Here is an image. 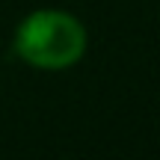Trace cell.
<instances>
[{
  "mask_svg": "<svg viewBox=\"0 0 160 160\" xmlns=\"http://www.w3.org/2000/svg\"><path fill=\"white\" fill-rule=\"evenodd\" d=\"M86 51V30L74 15L59 9H39L21 21L15 33V53L33 68L59 71L74 65Z\"/></svg>",
  "mask_w": 160,
  "mask_h": 160,
  "instance_id": "1",
  "label": "cell"
}]
</instances>
